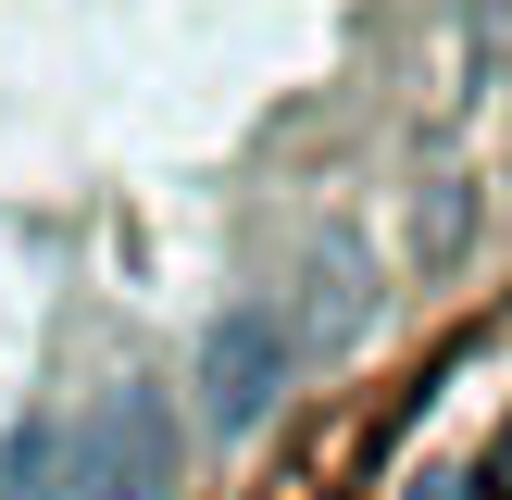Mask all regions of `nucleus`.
<instances>
[{
    "label": "nucleus",
    "mask_w": 512,
    "mask_h": 500,
    "mask_svg": "<svg viewBox=\"0 0 512 500\" xmlns=\"http://www.w3.org/2000/svg\"><path fill=\"white\" fill-rule=\"evenodd\" d=\"M175 475H188V413L150 375L100 388L75 425H38L13 450V488H38V500H163Z\"/></svg>",
    "instance_id": "f257e3e1"
},
{
    "label": "nucleus",
    "mask_w": 512,
    "mask_h": 500,
    "mask_svg": "<svg viewBox=\"0 0 512 500\" xmlns=\"http://www.w3.org/2000/svg\"><path fill=\"white\" fill-rule=\"evenodd\" d=\"M313 363L300 350V325H288V300H238V313H213V338H200V425L213 438H250V425L288 400V375Z\"/></svg>",
    "instance_id": "f03ea898"
},
{
    "label": "nucleus",
    "mask_w": 512,
    "mask_h": 500,
    "mask_svg": "<svg viewBox=\"0 0 512 500\" xmlns=\"http://www.w3.org/2000/svg\"><path fill=\"white\" fill-rule=\"evenodd\" d=\"M288 325H300V350H338L363 325V238H313V275H300Z\"/></svg>",
    "instance_id": "7ed1b4c3"
}]
</instances>
